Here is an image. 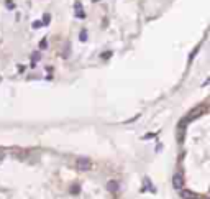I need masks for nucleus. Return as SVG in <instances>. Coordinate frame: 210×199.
<instances>
[{
  "mask_svg": "<svg viewBox=\"0 0 210 199\" xmlns=\"http://www.w3.org/2000/svg\"><path fill=\"white\" fill-rule=\"evenodd\" d=\"M38 58H40L38 56V53H35V54H33V61H38Z\"/></svg>",
  "mask_w": 210,
  "mask_h": 199,
  "instance_id": "10",
  "label": "nucleus"
},
{
  "mask_svg": "<svg viewBox=\"0 0 210 199\" xmlns=\"http://www.w3.org/2000/svg\"><path fill=\"white\" fill-rule=\"evenodd\" d=\"M44 23H49V15H48V13L44 15Z\"/></svg>",
  "mask_w": 210,
  "mask_h": 199,
  "instance_id": "9",
  "label": "nucleus"
},
{
  "mask_svg": "<svg viewBox=\"0 0 210 199\" xmlns=\"http://www.w3.org/2000/svg\"><path fill=\"white\" fill-rule=\"evenodd\" d=\"M76 13H77V17H79V18H84V12H82V5L81 3H76Z\"/></svg>",
  "mask_w": 210,
  "mask_h": 199,
  "instance_id": "5",
  "label": "nucleus"
},
{
  "mask_svg": "<svg viewBox=\"0 0 210 199\" xmlns=\"http://www.w3.org/2000/svg\"><path fill=\"white\" fill-rule=\"evenodd\" d=\"M107 188H108V191H110V193H115V191L118 189V183H117V181H108Z\"/></svg>",
  "mask_w": 210,
  "mask_h": 199,
  "instance_id": "4",
  "label": "nucleus"
},
{
  "mask_svg": "<svg viewBox=\"0 0 210 199\" xmlns=\"http://www.w3.org/2000/svg\"><path fill=\"white\" fill-rule=\"evenodd\" d=\"M172 186H174L176 189H182L184 188V179H182L181 174H174V176H172Z\"/></svg>",
  "mask_w": 210,
  "mask_h": 199,
  "instance_id": "2",
  "label": "nucleus"
},
{
  "mask_svg": "<svg viewBox=\"0 0 210 199\" xmlns=\"http://www.w3.org/2000/svg\"><path fill=\"white\" fill-rule=\"evenodd\" d=\"M76 166H77V169H81V171H87V169L92 168V161H89L87 158H79Z\"/></svg>",
  "mask_w": 210,
  "mask_h": 199,
  "instance_id": "1",
  "label": "nucleus"
},
{
  "mask_svg": "<svg viewBox=\"0 0 210 199\" xmlns=\"http://www.w3.org/2000/svg\"><path fill=\"white\" fill-rule=\"evenodd\" d=\"M179 191H181V198L182 199H197V196L192 191H189V189H179Z\"/></svg>",
  "mask_w": 210,
  "mask_h": 199,
  "instance_id": "3",
  "label": "nucleus"
},
{
  "mask_svg": "<svg viewBox=\"0 0 210 199\" xmlns=\"http://www.w3.org/2000/svg\"><path fill=\"white\" fill-rule=\"evenodd\" d=\"M81 40H82V41L87 40V31H86V30H82V31H81Z\"/></svg>",
  "mask_w": 210,
  "mask_h": 199,
  "instance_id": "6",
  "label": "nucleus"
},
{
  "mask_svg": "<svg viewBox=\"0 0 210 199\" xmlns=\"http://www.w3.org/2000/svg\"><path fill=\"white\" fill-rule=\"evenodd\" d=\"M44 48H46V40L41 41V50H44Z\"/></svg>",
  "mask_w": 210,
  "mask_h": 199,
  "instance_id": "8",
  "label": "nucleus"
},
{
  "mask_svg": "<svg viewBox=\"0 0 210 199\" xmlns=\"http://www.w3.org/2000/svg\"><path fill=\"white\" fill-rule=\"evenodd\" d=\"M2 158H3V153H2V151H0V160H2Z\"/></svg>",
  "mask_w": 210,
  "mask_h": 199,
  "instance_id": "11",
  "label": "nucleus"
},
{
  "mask_svg": "<svg viewBox=\"0 0 210 199\" xmlns=\"http://www.w3.org/2000/svg\"><path fill=\"white\" fill-rule=\"evenodd\" d=\"M7 7L8 8H15V3H12V0H7Z\"/></svg>",
  "mask_w": 210,
  "mask_h": 199,
  "instance_id": "7",
  "label": "nucleus"
}]
</instances>
